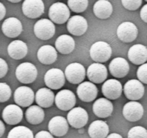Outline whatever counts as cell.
Returning a JSON list of instances; mask_svg holds the SVG:
<instances>
[{
	"label": "cell",
	"instance_id": "obj_1",
	"mask_svg": "<svg viewBox=\"0 0 147 138\" xmlns=\"http://www.w3.org/2000/svg\"><path fill=\"white\" fill-rule=\"evenodd\" d=\"M112 54L111 47L104 41H98L92 45L90 48V55L92 60L98 63L106 62Z\"/></svg>",
	"mask_w": 147,
	"mask_h": 138
},
{
	"label": "cell",
	"instance_id": "obj_2",
	"mask_svg": "<svg viewBox=\"0 0 147 138\" xmlns=\"http://www.w3.org/2000/svg\"><path fill=\"white\" fill-rule=\"evenodd\" d=\"M15 75L17 80L21 83L24 84L31 83L37 78V68L34 64L29 62L22 63L17 66Z\"/></svg>",
	"mask_w": 147,
	"mask_h": 138
},
{
	"label": "cell",
	"instance_id": "obj_3",
	"mask_svg": "<svg viewBox=\"0 0 147 138\" xmlns=\"http://www.w3.org/2000/svg\"><path fill=\"white\" fill-rule=\"evenodd\" d=\"M48 15L52 22L62 24L65 23L69 20L70 12L65 4L56 2L50 6Z\"/></svg>",
	"mask_w": 147,
	"mask_h": 138
},
{
	"label": "cell",
	"instance_id": "obj_4",
	"mask_svg": "<svg viewBox=\"0 0 147 138\" xmlns=\"http://www.w3.org/2000/svg\"><path fill=\"white\" fill-rule=\"evenodd\" d=\"M34 32L38 39L47 40L52 38L55 33V26L47 19L38 20L34 26Z\"/></svg>",
	"mask_w": 147,
	"mask_h": 138
},
{
	"label": "cell",
	"instance_id": "obj_5",
	"mask_svg": "<svg viewBox=\"0 0 147 138\" xmlns=\"http://www.w3.org/2000/svg\"><path fill=\"white\" fill-rule=\"evenodd\" d=\"M67 123L76 129H81L88 121V114L82 107H75L70 109L67 116Z\"/></svg>",
	"mask_w": 147,
	"mask_h": 138
},
{
	"label": "cell",
	"instance_id": "obj_6",
	"mask_svg": "<svg viewBox=\"0 0 147 138\" xmlns=\"http://www.w3.org/2000/svg\"><path fill=\"white\" fill-rule=\"evenodd\" d=\"M86 69L79 63H72L65 70V77L73 84L81 83L86 78Z\"/></svg>",
	"mask_w": 147,
	"mask_h": 138
},
{
	"label": "cell",
	"instance_id": "obj_7",
	"mask_svg": "<svg viewBox=\"0 0 147 138\" xmlns=\"http://www.w3.org/2000/svg\"><path fill=\"white\" fill-rule=\"evenodd\" d=\"M46 86L51 89H60L65 83V77L63 70L59 68H51L46 72L44 78Z\"/></svg>",
	"mask_w": 147,
	"mask_h": 138
},
{
	"label": "cell",
	"instance_id": "obj_8",
	"mask_svg": "<svg viewBox=\"0 0 147 138\" xmlns=\"http://www.w3.org/2000/svg\"><path fill=\"white\" fill-rule=\"evenodd\" d=\"M57 107L62 111H68L73 109L76 103L74 93L68 89L60 91L55 98Z\"/></svg>",
	"mask_w": 147,
	"mask_h": 138
},
{
	"label": "cell",
	"instance_id": "obj_9",
	"mask_svg": "<svg viewBox=\"0 0 147 138\" xmlns=\"http://www.w3.org/2000/svg\"><path fill=\"white\" fill-rule=\"evenodd\" d=\"M144 91L145 89L143 83L136 79L128 80L123 88V91L126 98L129 100L134 101H136L143 97Z\"/></svg>",
	"mask_w": 147,
	"mask_h": 138
},
{
	"label": "cell",
	"instance_id": "obj_10",
	"mask_svg": "<svg viewBox=\"0 0 147 138\" xmlns=\"http://www.w3.org/2000/svg\"><path fill=\"white\" fill-rule=\"evenodd\" d=\"M116 34L122 42L131 43L137 37L138 28L131 22H123L118 27Z\"/></svg>",
	"mask_w": 147,
	"mask_h": 138
},
{
	"label": "cell",
	"instance_id": "obj_11",
	"mask_svg": "<svg viewBox=\"0 0 147 138\" xmlns=\"http://www.w3.org/2000/svg\"><path fill=\"white\" fill-rule=\"evenodd\" d=\"M22 12L27 17L36 19L45 12V4L42 0H25L22 4Z\"/></svg>",
	"mask_w": 147,
	"mask_h": 138
},
{
	"label": "cell",
	"instance_id": "obj_12",
	"mask_svg": "<svg viewBox=\"0 0 147 138\" xmlns=\"http://www.w3.org/2000/svg\"><path fill=\"white\" fill-rule=\"evenodd\" d=\"M34 99V91L27 86H20L16 89L14 93V100L19 106L27 107L31 106Z\"/></svg>",
	"mask_w": 147,
	"mask_h": 138
},
{
	"label": "cell",
	"instance_id": "obj_13",
	"mask_svg": "<svg viewBox=\"0 0 147 138\" xmlns=\"http://www.w3.org/2000/svg\"><path fill=\"white\" fill-rule=\"evenodd\" d=\"M144 114V107L139 102L131 101L127 102L123 108V115L129 122H137Z\"/></svg>",
	"mask_w": 147,
	"mask_h": 138
},
{
	"label": "cell",
	"instance_id": "obj_14",
	"mask_svg": "<svg viewBox=\"0 0 147 138\" xmlns=\"http://www.w3.org/2000/svg\"><path fill=\"white\" fill-rule=\"evenodd\" d=\"M88 78L94 83H101L106 80L108 76V70L102 63H92L87 69Z\"/></svg>",
	"mask_w": 147,
	"mask_h": 138
},
{
	"label": "cell",
	"instance_id": "obj_15",
	"mask_svg": "<svg viewBox=\"0 0 147 138\" xmlns=\"http://www.w3.org/2000/svg\"><path fill=\"white\" fill-rule=\"evenodd\" d=\"M98 88L94 83L89 81L82 82L77 88L78 98L84 102H91L98 95Z\"/></svg>",
	"mask_w": 147,
	"mask_h": 138
},
{
	"label": "cell",
	"instance_id": "obj_16",
	"mask_svg": "<svg viewBox=\"0 0 147 138\" xmlns=\"http://www.w3.org/2000/svg\"><path fill=\"white\" fill-rule=\"evenodd\" d=\"M122 85L116 79H109L106 80L102 86V93L107 99L116 100L121 96Z\"/></svg>",
	"mask_w": 147,
	"mask_h": 138
},
{
	"label": "cell",
	"instance_id": "obj_17",
	"mask_svg": "<svg viewBox=\"0 0 147 138\" xmlns=\"http://www.w3.org/2000/svg\"><path fill=\"white\" fill-rule=\"evenodd\" d=\"M67 29L70 34L75 36H81L88 30V22L85 17L80 15H74L68 20Z\"/></svg>",
	"mask_w": 147,
	"mask_h": 138
},
{
	"label": "cell",
	"instance_id": "obj_18",
	"mask_svg": "<svg viewBox=\"0 0 147 138\" xmlns=\"http://www.w3.org/2000/svg\"><path fill=\"white\" fill-rule=\"evenodd\" d=\"M69 124L67 119L61 116H55L52 118L48 123V129L52 135L63 137L67 134Z\"/></svg>",
	"mask_w": 147,
	"mask_h": 138
},
{
	"label": "cell",
	"instance_id": "obj_19",
	"mask_svg": "<svg viewBox=\"0 0 147 138\" xmlns=\"http://www.w3.org/2000/svg\"><path fill=\"white\" fill-rule=\"evenodd\" d=\"M2 118L4 122L8 124H17L22 120L23 112L21 108L17 105L9 104L6 106L3 110Z\"/></svg>",
	"mask_w": 147,
	"mask_h": 138
},
{
	"label": "cell",
	"instance_id": "obj_20",
	"mask_svg": "<svg viewBox=\"0 0 147 138\" xmlns=\"http://www.w3.org/2000/svg\"><path fill=\"white\" fill-rule=\"evenodd\" d=\"M1 30L7 37L14 38L18 37L22 32V24L16 17H9L4 21Z\"/></svg>",
	"mask_w": 147,
	"mask_h": 138
},
{
	"label": "cell",
	"instance_id": "obj_21",
	"mask_svg": "<svg viewBox=\"0 0 147 138\" xmlns=\"http://www.w3.org/2000/svg\"><path fill=\"white\" fill-rule=\"evenodd\" d=\"M129 64L123 57H118L111 61L109 64V70L114 77L121 78L125 77L129 72Z\"/></svg>",
	"mask_w": 147,
	"mask_h": 138
},
{
	"label": "cell",
	"instance_id": "obj_22",
	"mask_svg": "<svg viewBox=\"0 0 147 138\" xmlns=\"http://www.w3.org/2000/svg\"><path fill=\"white\" fill-rule=\"evenodd\" d=\"M113 111V103L106 98H100L97 99L93 105V112L98 117H109L111 115Z\"/></svg>",
	"mask_w": 147,
	"mask_h": 138
},
{
	"label": "cell",
	"instance_id": "obj_23",
	"mask_svg": "<svg viewBox=\"0 0 147 138\" xmlns=\"http://www.w3.org/2000/svg\"><path fill=\"white\" fill-rule=\"evenodd\" d=\"M128 57L135 65H142L147 60V49L142 44H136L131 46L128 52Z\"/></svg>",
	"mask_w": 147,
	"mask_h": 138
},
{
	"label": "cell",
	"instance_id": "obj_24",
	"mask_svg": "<svg viewBox=\"0 0 147 138\" xmlns=\"http://www.w3.org/2000/svg\"><path fill=\"white\" fill-rule=\"evenodd\" d=\"M39 61L45 65L53 64L57 57V50L50 45H45L40 47L37 53Z\"/></svg>",
	"mask_w": 147,
	"mask_h": 138
},
{
	"label": "cell",
	"instance_id": "obj_25",
	"mask_svg": "<svg viewBox=\"0 0 147 138\" xmlns=\"http://www.w3.org/2000/svg\"><path fill=\"white\" fill-rule=\"evenodd\" d=\"M8 54L11 58L15 60L22 59L27 55L28 47L24 42L20 40H14L9 43L7 47Z\"/></svg>",
	"mask_w": 147,
	"mask_h": 138
},
{
	"label": "cell",
	"instance_id": "obj_26",
	"mask_svg": "<svg viewBox=\"0 0 147 138\" xmlns=\"http://www.w3.org/2000/svg\"><path fill=\"white\" fill-rule=\"evenodd\" d=\"M55 50L62 54H70L74 50L76 43L71 36L67 34H62L59 36L56 40Z\"/></svg>",
	"mask_w": 147,
	"mask_h": 138
},
{
	"label": "cell",
	"instance_id": "obj_27",
	"mask_svg": "<svg viewBox=\"0 0 147 138\" xmlns=\"http://www.w3.org/2000/svg\"><path fill=\"white\" fill-rule=\"evenodd\" d=\"M35 101L41 108H49L55 101V94L50 89L42 88L36 92Z\"/></svg>",
	"mask_w": 147,
	"mask_h": 138
},
{
	"label": "cell",
	"instance_id": "obj_28",
	"mask_svg": "<svg viewBox=\"0 0 147 138\" xmlns=\"http://www.w3.org/2000/svg\"><path fill=\"white\" fill-rule=\"evenodd\" d=\"M88 132L90 138H106L109 132V125L104 121L96 120L90 124Z\"/></svg>",
	"mask_w": 147,
	"mask_h": 138
},
{
	"label": "cell",
	"instance_id": "obj_29",
	"mask_svg": "<svg viewBox=\"0 0 147 138\" xmlns=\"http://www.w3.org/2000/svg\"><path fill=\"white\" fill-rule=\"evenodd\" d=\"M113 10V6L107 0H99L93 6V13L99 19L109 18Z\"/></svg>",
	"mask_w": 147,
	"mask_h": 138
},
{
	"label": "cell",
	"instance_id": "obj_30",
	"mask_svg": "<svg viewBox=\"0 0 147 138\" xmlns=\"http://www.w3.org/2000/svg\"><path fill=\"white\" fill-rule=\"evenodd\" d=\"M25 117L27 122L31 124H39L44 120V110L37 105L30 106L26 111Z\"/></svg>",
	"mask_w": 147,
	"mask_h": 138
},
{
	"label": "cell",
	"instance_id": "obj_31",
	"mask_svg": "<svg viewBox=\"0 0 147 138\" xmlns=\"http://www.w3.org/2000/svg\"><path fill=\"white\" fill-rule=\"evenodd\" d=\"M7 138H34V135L27 126H17L9 131Z\"/></svg>",
	"mask_w": 147,
	"mask_h": 138
},
{
	"label": "cell",
	"instance_id": "obj_32",
	"mask_svg": "<svg viewBox=\"0 0 147 138\" xmlns=\"http://www.w3.org/2000/svg\"><path fill=\"white\" fill-rule=\"evenodd\" d=\"M67 4L70 9L76 13L83 12L88 6V0H69Z\"/></svg>",
	"mask_w": 147,
	"mask_h": 138
},
{
	"label": "cell",
	"instance_id": "obj_33",
	"mask_svg": "<svg viewBox=\"0 0 147 138\" xmlns=\"http://www.w3.org/2000/svg\"><path fill=\"white\" fill-rule=\"evenodd\" d=\"M128 138H147V131L142 126H134L128 132Z\"/></svg>",
	"mask_w": 147,
	"mask_h": 138
},
{
	"label": "cell",
	"instance_id": "obj_34",
	"mask_svg": "<svg viewBox=\"0 0 147 138\" xmlns=\"http://www.w3.org/2000/svg\"><path fill=\"white\" fill-rule=\"evenodd\" d=\"M11 95L10 86L6 83H0V102L3 103L9 99Z\"/></svg>",
	"mask_w": 147,
	"mask_h": 138
},
{
	"label": "cell",
	"instance_id": "obj_35",
	"mask_svg": "<svg viewBox=\"0 0 147 138\" xmlns=\"http://www.w3.org/2000/svg\"><path fill=\"white\" fill-rule=\"evenodd\" d=\"M143 1L142 0H122L121 3L123 7L130 11L138 9L142 6Z\"/></svg>",
	"mask_w": 147,
	"mask_h": 138
},
{
	"label": "cell",
	"instance_id": "obj_36",
	"mask_svg": "<svg viewBox=\"0 0 147 138\" xmlns=\"http://www.w3.org/2000/svg\"><path fill=\"white\" fill-rule=\"evenodd\" d=\"M137 77L141 83H147V65L146 63L141 65L137 70Z\"/></svg>",
	"mask_w": 147,
	"mask_h": 138
},
{
	"label": "cell",
	"instance_id": "obj_37",
	"mask_svg": "<svg viewBox=\"0 0 147 138\" xmlns=\"http://www.w3.org/2000/svg\"><path fill=\"white\" fill-rule=\"evenodd\" d=\"M8 72V65L4 59L0 57V78L4 77Z\"/></svg>",
	"mask_w": 147,
	"mask_h": 138
},
{
	"label": "cell",
	"instance_id": "obj_38",
	"mask_svg": "<svg viewBox=\"0 0 147 138\" xmlns=\"http://www.w3.org/2000/svg\"><path fill=\"white\" fill-rule=\"evenodd\" d=\"M34 138H54L53 135L47 131H40L37 132Z\"/></svg>",
	"mask_w": 147,
	"mask_h": 138
},
{
	"label": "cell",
	"instance_id": "obj_39",
	"mask_svg": "<svg viewBox=\"0 0 147 138\" xmlns=\"http://www.w3.org/2000/svg\"><path fill=\"white\" fill-rule=\"evenodd\" d=\"M140 16L142 20L145 23L147 22V4L143 6L140 12Z\"/></svg>",
	"mask_w": 147,
	"mask_h": 138
},
{
	"label": "cell",
	"instance_id": "obj_40",
	"mask_svg": "<svg viewBox=\"0 0 147 138\" xmlns=\"http://www.w3.org/2000/svg\"><path fill=\"white\" fill-rule=\"evenodd\" d=\"M6 15V8L4 6V4L1 2H0V21L3 20Z\"/></svg>",
	"mask_w": 147,
	"mask_h": 138
},
{
	"label": "cell",
	"instance_id": "obj_41",
	"mask_svg": "<svg viewBox=\"0 0 147 138\" xmlns=\"http://www.w3.org/2000/svg\"><path fill=\"white\" fill-rule=\"evenodd\" d=\"M5 132V125L3 123L2 121L0 120V137L3 136Z\"/></svg>",
	"mask_w": 147,
	"mask_h": 138
},
{
	"label": "cell",
	"instance_id": "obj_42",
	"mask_svg": "<svg viewBox=\"0 0 147 138\" xmlns=\"http://www.w3.org/2000/svg\"><path fill=\"white\" fill-rule=\"evenodd\" d=\"M106 138H123L122 136L119 134L117 133H111V135H109V136L106 137Z\"/></svg>",
	"mask_w": 147,
	"mask_h": 138
},
{
	"label": "cell",
	"instance_id": "obj_43",
	"mask_svg": "<svg viewBox=\"0 0 147 138\" xmlns=\"http://www.w3.org/2000/svg\"><path fill=\"white\" fill-rule=\"evenodd\" d=\"M9 1L11 3H19L20 2V0H17V1H11V0H9Z\"/></svg>",
	"mask_w": 147,
	"mask_h": 138
},
{
	"label": "cell",
	"instance_id": "obj_44",
	"mask_svg": "<svg viewBox=\"0 0 147 138\" xmlns=\"http://www.w3.org/2000/svg\"><path fill=\"white\" fill-rule=\"evenodd\" d=\"M78 132L80 134H83V132H84V131H83V128H81V129H78Z\"/></svg>",
	"mask_w": 147,
	"mask_h": 138
}]
</instances>
